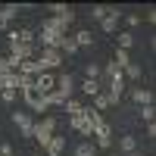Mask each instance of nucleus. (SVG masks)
<instances>
[{
	"label": "nucleus",
	"instance_id": "29",
	"mask_svg": "<svg viewBox=\"0 0 156 156\" xmlns=\"http://www.w3.org/2000/svg\"><path fill=\"white\" fill-rule=\"evenodd\" d=\"M84 75H87V81H97V78H100V66H97V62H87Z\"/></svg>",
	"mask_w": 156,
	"mask_h": 156
},
{
	"label": "nucleus",
	"instance_id": "8",
	"mask_svg": "<svg viewBox=\"0 0 156 156\" xmlns=\"http://www.w3.org/2000/svg\"><path fill=\"white\" fill-rule=\"evenodd\" d=\"M22 100L28 103V109H31V112H47V109H50L47 103H44V97H37L34 90H22Z\"/></svg>",
	"mask_w": 156,
	"mask_h": 156
},
{
	"label": "nucleus",
	"instance_id": "28",
	"mask_svg": "<svg viewBox=\"0 0 156 156\" xmlns=\"http://www.w3.org/2000/svg\"><path fill=\"white\" fill-rule=\"evenodd\" d=\"M90 16H94L97 22H103V19L109 16V6H100V3H94V9H90Z\"/></svg>",
	"mask_w": 156,
	"mask_h": 156
},
{
	"label": "nucleus",
	"instance_id": "5",
	"mask_svg": "<svg viewBox=\"0 0 156 156\" xmlns=\"http://www.w3.org/2000/svg\"><path fill=\"white\" fill-rule=\"evenodd\" d=\"M53 87H56V78L50 75V72H41V75H34V94H37V97H47Z\"/></svg>",
	"mask_w": 156,
	"mask_h": 156
},
{
	"label": "nucleus",
	"instance_id": "4",
	"mask_svg": "<svg viewBox=\"0 0 156 156\" xmlns=\"http://www.w3.org/2000/svg\"><path fill=\"white\" fill-rule=\"evenodd\" d=\"M9 56H16L19 62L34 59V56H37V47H34V44H19V41H9Z\"/></svg>",
	"mask_w": 156,
	"mask_h": 156
},
{
	"label": "nucleus",
	"instance_id": "38",
	"mask_svg": "<svg viewBox=\"0 0 156 156\" xmlns=\"http://www.w3.org/2000/svg\"><path fill=\"white\" fill-rule=\"evenodd\" d=\"M0 90H3V84H0Z\"/></svg>",
	"mask_w": 156,
	"mask_h": 156
},
{
	"label": "nucleus",
	"instance_id": "19",
	"mask_svg": "<svg viewBox=\"0 0 156 156\" xmlns=\"http://www.w3.org/2000/svg\"><path fill=\"white\" fill-rule=\"evenodd\" d=\"M62 109H66L69 115H78V112L84 109V103H81V100H75V97H69L66 103H62Z\"/></svg>",
	"mask_w": 156,
	"mask_h": 156
},
{
	"label": "nucleus",
	"instance_id": "2",
	"mask_svg": "<svg viewBox=\"0 0 156 156\" xmlns=\"http://www.w3.org/2000/svg\"><path fill=\"white\" fill-rule=\"evenodd\" d=\"M53 134H56V115H44L41 122H34V131H31V137L37 140V147H47Z\"/></svg>",
	"mask_w": 156,
	"mask_h": 156
},
{
	"label": "nucleus",
	"instance_id": "14",
	"mask_svg": "<svg viewBox=\"0 0 156 156\" xmlns=\"http://www.w3.org/2000/svg\"><path fill=\"white\" fill-rule=\"evenodd\" d=\"M90 100H94L90 106H94L97 112H106V109L112 106V100H109V94H106V90H100V94H97V97H90Z\"/></svg>",
	"mask_w": 156,
	"mask_h": 156
},
{
	"label": "nucleus",
	"instance_id": "23",
	"mask_svg": "<svg viewBox=\"0 0 156 156\" xmlns=\"http://www.w3.org/2000/svg\"><path fill=\"white\" fill-rule=\"evenodd\" d=\"M131 47H134V34H131V31H122V34H119V50L128 53Z\"/></svg>",
	"mask_w": 156,
	"mask_h": 156
},
{
	"label": "nucleus",
	"instance_id": "15",
	"mask_svg": "<svg viewBox=\"0 0 156 156\" xmlns=\"http://www.w3.org/2000/svg\"><path fill=\"white\" fill-rule=\"evenodd\" d=\"M56 50H59V53H69V56H75V53H78V44L72 41L69 34H62V37H59V44H56Z\"/></svg>",
	"mask_w": 156,
	"mask_h": 156
},
{
	"label": "nucleus",
	"instance_id": "32",
	"mask_svg": "<svg viewBox=\"0 0 156 156\" xmlns=\"http://www.w3.org/2000/svg\"><path fill=\"white\" fill-rule=\"evenodd\" d=\"M16 97H19V90H0V100L3 103H16Z\"/></svg>",
	"mask_w": 156,
	"mask_h": 156
},
{
	"label": "nucleus",
	"instance_id": "11",
	"mask_svg": "<svg viewBox=\"0 0 156 156\" xmlns=\"http://www.w3.org/2000/svg\"><path fill=\"white\" fill-rule=\"evenodd\" d=\"M131 100L137 106H153V90L150 87H131Z\"/></svg>",
	"mask_w": 156,
	"mask_h": 156
},
{
	"label": "nucleus",
	"instance_id": "12",
	"mask_svg": "<svg viewBox=\"0 0 156 156\" xmlns=\"http://www.w3.org/2000/svg\"><path fill=\"white\" fill-rule=\"evenodd\" d=\"M125 16V12H119V9H109V16L100 22V28L106 31V34H115V28H119V19Z\"/></svg>",
	"mask_w": 156,
	"mask_h": 156
},
{
	"label": "nucleus",
	"instance_id": "26",
	"mask_svg": "<svg viewBox=\"0 0 156 156\" xmlns=\"http://www.w3.org/2000/svg\"><path fill=\"white\" fill-rule=\"evenodd\" d=\"M119 150L122 153H134L137 150V140L134 137H119Z\"/></svg>",
	"mask_w": 156,
	"mask_h": 156
},
{
	"label": "nucleus",
	"instance_id": "27",
	"mask_svg": "<svg viewBox=\"0 0 156 156\" xmlns=\"http://www.w3.org/2000/svg\"><path fill=\"white\" fill-rule=\"evenodd\" d=\"M112 62H115V66H119V69H125L128 62H131V56H128L125 50H119V47H115V59H112Z\"/></svg>",
	"mask_w": 156,
	"mask_h": 156
},
{
	"label": "nucleus",
	"instance_id": "1",
	"mask_svg": "<svg viewBox=\"0 0 156 156\" xmlns=\"http://www.w3.org/2000/svg\"><path fill=\"white\" fill-rule=\"evenodd\" d=\"M62 34H69V28H66L59 19L50 16V19H44V22H41V44H44V47H56Z\"/></svg>",
	"mask_w": 156,
	"mask_h": 156
},
{
	"label": "nucleus",
	"instance_id": "3",
	"mask_svg": "<svg viewBox=\"0 0 156 156\" xmlns=\"http://www.w3.org/2000/svg\"><path fill=\"white\" fill-rule=\"evenodd\" d=\"M34 59H37V66H41V72H50V69H56L59 62H62V53H59L56 47H41Z\"/></svg>",
	"mask_w": 156,
	"mask_h": 156
},
{
	"label": "nucleus",
	"instance_id": "22",
	"mask_svg": "<svg viewBox=\"0 0 156 156\" xmlns=\"http://www.w3.org/2000/svg\"><path fill=\"white\" fill-rule=\"evenodd\" d=\"M0 16H3L6 22H12L19 16V3H6V6H0Z\"/></svg>",
	"mask_w": 156,
	"mask_h": 156
},
{
	"label": "nucleus",
	"instance_id": "31",
	"mask_svg": "<svg viewBox=\"0 0 156 156\" xmlns=\"http://www.w3.org/2000/svg\"><path fill=\"white\" fill-rule=\"evenodd\" d=\"M47 9H50V12H53V19H59V16H62V12H69L72 6H66V3H50Z\"/></svg>",
	"mask_w": 156,
	"mask_h": 156
},
{
	"label": "nucleus",
	"instance_id": "33",
	"mask_svg": "<svg viewBox=\"0 0 156 156\" xmlns=\"http://www.w3.org/2000/svg\"><path fill=\"white\" fill-rule=\"evenodd\" d=\"M125 22L134 28V25H140V16H134V12H125Z\"/></svg>",
	"mask_w": 156,
	"mask_h": 156
},
{
	"label": "nucleus",
	"instance_id": "18",
	"mask_svg": "<svg viewBox=\"0 0 156 156\" xmlns=\"http://www.w3.org/2000/svg\"><path fill=\"white\" fill-rule=\"evenodd\" d=\"M44 103H47V106H50V109H53V106H62V103H66V97H62V94H59V90L53 87V90H50V94L44 97Z\"/></svg>",
	"mask_w": 156,
	"mask_h": 156
},
{
	"label": "nucleus",
	"instance_id": "25",
	"mask_svg": "<svg viewBox=\"0 0 156 156\" xmlns=\"http://www.w3.org/2000/svg\"><path fill=\"white\" fill-rule=\"evenodd\" d=\"M100 72H103V78H106V81H112V78H115V75H122V69H119V66H115V62H106V66H103Z\"/></svg>",
	"mask_w": 156,
	"mask_h": 156
},
{
	"label": "nucleus",
	"instance_id": "7",
	"mask_svg": "<svg viewBox=\"0 0 156 156\" xmlns=\"http://www.w3.org/2000/svg\"><path fill=\"white\" fill-rule=\"evenodd\" d=\"M90 137H97V147H103V150H106V147H112V128H109L106 122H103V125H97L94 131H90Z\"/></svg>",
	"mask_w": 156,
	"mask_h": 156
},
{
	"label": "nucleus",
	"instance_id": "16",
	"mask_svg": "<svg viewBox=\"0 0 156 156\" xmlns=\"http://www.w3.org/2000/svg\"><path fill=\"white\" fill-rule=\"evenodd\" d=\"M19 75H28V78L41 75V66H37V59H25V62H19Z\"/></svg>",
	"mask_w": 156,
	"mask_h": 156
},
{
	"label": "nucleus",
	"instance_id": "20",
	"mask_svg": "<svg viewBox=\"0 0 156 156\" xmlns=\"http://www.w3.org/2000/svg\"><path fill=\"white\" fill-rule=\"evenodd\" d=\"M94 153H97V147L90 144V140H81V144L75 147V153H72V156H94Z\"/></svg>",
	"mask_w": 156,
	"mask_h": 156
},
{
	"label": "nucleus",
	"instance_id": "36",
	"mask_svg": "<svg viewBox=\"0 0 156 156\" xmlns=\"http://www.w3.org/2000/svg\"><path fill=\"white\" fill-rule=\"evenodd\" d=\"M128 156H144V153H137V150H134V153H128Z\"/></svg>",
	"mask_w": 156,
	"mask_h": 156
},
{
	"label": "nucleus",
	"instance_id": "13",
	"mask_svg": "<svg viewBox=\"0 0 156 156\" xmlns=\"http://www.w3.org/2000/svg\"><path fill=\"white\" fill-rule=\"evenodd\" d=\"M62 150H66V137H62V134H53V137H50V144L44 147L47 156H59Z\"/></svg>",
	"mask_w": 156,
	"mask_h": 156
},
{
	"label": "nucleus",
	"instance_id": "21",
	"mask_svg": "<svg viewBox=\"0 0 156 156\" xmlns=\"http://www.w3.org/2000/svg\"><path fill=\"white\" fill-rule=\"evenodd\" d=\"M72 41L78 44V50H81V47H90V44H94V34H90V31H78Z\"/></svg>",
	"mask_w": 156,
	"mask_h": 156
},
{
	"label": "nucleus",
	"instance_id": "9",
	"mask_svg": "<svg viewBox=\"0 0 156 156\" xmlns=\"http://www.w3.org/2000/svg\"><path fill=\"white\" fill-rule=\"evenodd\" d=\"M56 90H59V94H62V97L69 100V97L75 94V78H72L69 72H62V75L56 78Z\"/></svg>",
	"mask_w": 156,
	"mask_h": 156
},
{
	"label": "nucleus",
	"instance_id": "6",
	"mask_svg": "<svg viewBox=\"0 0 156 156\" xmlns=\"http://www.w3.org/2000/svg\"><path fill=\"white\" fill-rule=\"evenodd\" d=\"M12 122L19 125V131H22V137H31V131H34V119H31V112H12Z\"/></svg>",
	"mask_w": 156,
	"mask_h": 156
},
{
	"label": "nucleus",
	"instance_id": "34",
	"mask_svg": "<svg viewBox=\"0 0 156 156\" xmlns=\"http://www.w3.org/2000/svg\"><path fill=\"white\" fill-rule=\"evenodd\" d=\"M0 156H12V147L9 144H0Z\"/></svg>",
	"mask_w": 156,
	"mask_h": 156
},
{
	"label": "nucleus",
	"instance_id": "10",
	"mask_svg": "<svg viewBox=\"0 0 156 156\" xmlns=\"http://www.w3.org/2000/svg\"><path fill=\"white\" fill-rule=\"evenodd\" d=\"M69 125L75 128L78 134H84V137H90V122H87V115H84V109L78 112V115H69Z\"/></svg>",
	"mask_w": 156,
	"mask_h": 156
},
{
	"label": "nucleus",
	"instance_id": "30",
	"mask_svg": "<svg viewBox=\"0 0 156 156\" xmlns=\"http://www.w3.org/2000/svg\"><path fill=\"white\" fill-rule=\"evenodd\" d=\"M140 119H144V122L150 125V122L156 119V106H140Z\"/></svg>",
	"mask_w": 156,
	"mask_h": 156
},
{
	"label": "nucleus",
	"instance_id": "35",
	"mask_svg": "<svg viewBox=\"0 0 156 156\" xmlns=\"http://www.w3.org/2000/svg\"><path fill=\"white\" fill-rule=\"evenodd\" d=\"M6 25H9V22H6V19H3V16H0V28H6Z\"/></svg>",
	"mask_w": 156,
	"mask_h": 156
},
{
	"label": "nucleus",
	"instance_id": "37",
	"mask_svg": "<svg viewBox=\"0 0 156 156\" xmlns=\"http://www.w3.org/2000/svg\"><path fill=\"white\" fill-rule=\"evenodd\" d=\"M112 156H122V153H112Z\"/></svg>",
	"mask_w": 156,
	"mask_h": 156
},
{
	"label": "nucleus",
	"instance_id": "24",
	"mask_svg": "<svg viewBox=\"0 0 156 156\" xmlns=\"http://www.w3.org/2000/svg\"><path fill=\"white\" fill-rule=\"evenodd\" d=\"M122 75L131 78V81H140V66H137V62H128V66L122 69Z\"/></svg>",
	"mask_w": 156,
	"mask_h": 156
},
{
	"label": "nucleus",
	"instance_id": "17",
	"mask_svg": "<svg viewBox=\"0 0 156 156\" xmlns=\"http://www.w3.org/2000/svg\"><path fill=\"white\" fill-rule=\"evenodd\" d=\"M78 90H81V94H87V97H97L100 90H103V84H100V81H87V78H84Z\"/></svg>",
	"mask_w": 156,
	"mask_h": 156
}]
</instances>
